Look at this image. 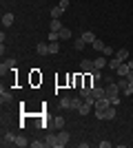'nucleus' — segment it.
<instances>
[{"label": "nucleus", "mask_w": 133, "mask_h": 148, "mask_svg": "<svg viewBox=\"0 0 133 148\" xmlns=\"http://www.w3.org/2000/svg\"><path fill=\"white\" fill-rule=\"evenodd\" d=\"M80 71H84V73H93V71H95L93 60H82V62H80Z\"/></svg>", "instance_id": "nucleus-4"}, {"label": "nucleus", "mask_w": 133, "mask_h": 148, "mask_svg": "<svg viewBox=\"0 0 133 148\" xmlns=\"http://www.w3.org/2000/svg\"><path fill=\"white\" fill-rule=\"evenodd\" d=\"M102 56H107V58H113L115 53H113V49H111V47H104V51H102Z\"/></svg>", "instance_id": "nucleus-31"}, {"label": "nucleus", "mask_w": 133, "mask_h": 148, "mask_svg": "<svg viewBox=\"0 0 133 148\" xmlns=\"http://www.w3.org/2000/svg\"><path fill=\"white\" fill-rule=\"evenodd\" d=\"M118 93H120V86H118L115 82H109V86L104 88V97H107V99H113V97H118Z\"/></svg>", "instance_id": "nucleus-1"}, {"label": "nucleus", "mask_w": 133, "mask_h": 148, "mask_svg": "<svg viewBox=\"0 0 133 148\" xmlns=\"http://www.w3.org/2000/svg\"><path fill=\"white\" fill-rule=\"evenodd\" d=\"M80 36L84 38V42L87 44H93V40H95V36H93V31H82Z\"/></svg>", "instance_id": "nucleus-14"}, {"label": "nucleus", "mask_w": 133, "mask_h": 148, "mask_svg": "<svg viewBox=\"0 0 133 148\" xmlns=\"http://www.w3.org/2000/svg\"><path fill=\"white\" fill-rule=\"evenodd\" d=\"M115 84H118V86H120V91H124V88L129 86V80H127V77H120V80L115 82Z\"/></svg>", "instance_id": "nucleus-26"}, {"label": "nucleus", "mask_w": 133, "mask_h": 148, "mask_svg": "<svg viewBox=\"0 0 133 148\" xmlns=\"http://www.w3.org/2000/svg\"><path fill=\"white\" fill-rule=\"evenodd\" d=\"M129 71H131V69H129V64H127V62H122L120 66H118V71H115V73L120 75V77H127V75H129Z\"/></svg>", "instance_id": "nucleus-7"}, {"label": "nucleus", "mask_w": 133, "mask_h": 148, "mask_svg": "<svg viewBox=\"0 0 133 148\" xmlns=\"http://www.w3.org/2000/svg\"><path fill=\"white\" fill-rule=\"evenodd\" d=\"M36 51H38L40 56H47V53H49V42H38Z\"/></svg>", "instance_id": "nucleus-13"}, {"label": "nucleus", "mask_w": 133, "mask_h": 148, "mask_svg": "<svg viewBox=\"0 0 133 148\" xmlns=\"http://www.w3.org/2000/svg\"><path fill=\"white\" fill-rule=\"evenodd\" d=\"M53 124L58 126V130H62V128H64V119H62V117H56V119H53Z\"/></svg>", "instance_id": "nucleus-30"}, {"label": "nucleus", "mask_w": 133, "mask_h": 148, "mask_svg": "<svg viewBox=\"0 0 133 148\" xmlns=\"http://www.w3.org/2000/svg\"><path fill=\"white\" fill-rule=\"evenodd\" d=\"M60 29H62L60 18H51V31H60Z\"/></svg>", "instance_id": "nucleus-21"}, {"label": "nucleus", "mask_w": 133, "mask_h": 148, "mask_svg": "<svg viewBox=\"0 0 133 148\" xmlns=\"http://www.w3.org/2000/svg\"><path fill=\"white\" fill-rule=\"evenodd\" d=\"M73 47H76V51H82L84 47H87V42H84V38H82V36H78V38H76V42H73Z\"/></svg>", "instance_id": "nucleus-16"}, {"label": "nucleus", "mask_w": 133, "mask_h": 148, "mask_svg": "<svg viewBox=\"0 0 133 148\" xmlns=\"http://www.w3.org/2000/svg\"><path fill=\"white\" fill-rule=\"evenodd\" d=\"M127 64H129V69H133V58H131V60L127 62Z\"/></svg>", "instance_id": "nucleus-36"}, {"label": "nucleus", "mask_w": 133, "mask_h": 148, "mask_svg": "<svg viewBox=\"0 0 133 148\" xmlns=\"http://www.w3.org/2000/svg\"><path fill=\"white\" fill-rule=\"evenodd\" d=\"M127 80H129V82H133V69H131V71H129V75H127Z\"/></svg>", "instance_id": "nucleus-35"}, {"label": "nucleus", "mask_w": 133, "mask_h": 148, "mask_svg": "<svg viewBox=\"0 0 133 148\" xmlns=\"http://www.w3.org/2000/svg\"><path fill=\"white\" fill-rule=\"evenodd\" d=\"M58 36H60V40H69V38H71V31L67 29V27H62V29L58 31Z\"/></svg>", "instance_id": "nucleus-20"}, {"label": "nucleus", "mask_w": 133, "mask_h": 148, "mask_svg": "<svg viewBox=\"0 0 133 148\" xmlns=\"http://www.w3.org/2000/svg\"><path fill=\"white\" fill-rule=\"evenodd\" d=\"M115 115H118V113H115V106L111 104L107 111H104V119H115Z\"/></svg>", "instance_id": "nucleus-15"}, {"label": "nucleus", "mask_w": 133, "mask_h": 148, "mask_svg": "<svg viewBox=\"0 0 133 148\" xmlns=\"http://www.w3.org/2000/svg\"><path fill=\"white\" fill-rule=\"evenodd\" d=\"M115 58H118V60H122V62H127V60H129V51H127V49L115 51Z\"/></svg>", "instance_id": "nucleus-18"}, {"label": "nucleus", "mask_w": 133, "mask_h": 148, "mask_svg": "<svg viewBox=\"0 0 133 148\" xmlns=\"http://www.w3.org/2000/svg\"><path fill=\"white\" fill-rule=\"evenodd\" d=\"M58 7H62L64 11H67V9H69V0H60V2H58Z\"/></svg>", "instance_id": "nucleus-34"}, {"label": "nucleus", "mask_w": 133, "mask_h": 148, "mask_svg": "<svg viewBox=\"0 0 133 148\" xmlns=\"http://www.w3.org/2000/svg\"><path fill=\"white\" fill-rule=\"evenodd\" d=\"M78 113H80V115H89V113H91V104H87V102H84V104L78 108Z\"/></svg>", "instance_id": "nucleus-24"}, {"label": "nucleus", "mask_w": 133, "mask_h": 148, "mask_svg": "<svg viewBox=\"0 0 133 148\" xmlns=\"http://www.w3.org/2000/svg\"><path fill=\"white\" fill-rule=\"evenodd\" d=\"M91 77H93V82H95V84H98V82L102 80V73H100V69H95L93 73H91Z\"/></svg>", "instance_id": "nucleus-29"}, {"label": "nucleus", "mask_w": 133, "mask_h": 148, "mask_svg": "<svg viewBox=\"0 0 133 148\" xmlns=\"http://www.w3.org/2000/svg\"><path fill=\"white\" fill-rule=\"evenodd\" d=\"M91 95H93L95 99H102V97H104V88H100V86H95V84H93V86H91Z\"/></svg>", "instance_id": "nucleus-10"}, {"label": "nucleus", "mask_w": 133, "mask_h": 148, "mask_svg": "<svg viewBox=\"0 0 133 148\" xmlns=\"http://www.w3.org/2000/svg\"><path fill=\"white\" fill-rule=\"evenodd\" d=\"M31 146L33 148H44V146H47V142H40V139H38V142H31Z\"/></svg>", "instance_id": "nucleus-33"}, {"label": "nucleus", "mask_w": 133, "mask_h": 148, "mask_svg": "<svg viewBox=\"0 0 133 148\" xmlns=\"http://www.w3.org/2000/svg\"><path fill=\"white\" fill-rule=\"evenodd\" d=\"M29 144H31V142H29L25 135H16V146H18V148H25V146H29Z\"/></svg>", "instance_id": "nucleus-11"}, {"label": "nucleus", "mask_w": 133, "mask_h": 148, "mask_svg": "<svg viewBox=\"0 0 133 148\" xmlns=\"http://www.w3.org/2000/svg\"><path fill=\"white\" fill-rule=\"evenodd\" d=\"M60 108H71V97H60Z\"/></svg>", "instance_id": "nucleus-23"}, {"label": "nucleus", "mask_w": 133, "mask_h": 148, "mask_svg": "<svg viewBox=\"0 0 133 148\" xmlns=\"http://www.w3.org/2000/svg\"><path fill=\"white\" fill-rule=\"evenodd\" d=\"M0 99H2V104H5V102H11L13 95H11L9 91H5V88H2V91H0Z\"/></svg>", "instance_id": "nucleus-19"}, {"label": "nucleus", "mask_w": 133, "mask_h": 148, "mask_svg": "<svg viewBox=\"0 0 133 148\" xmlns=\"http://www.w3.org/2000/svg\"><path fill=\"white\" fill-rule=\"evenodd\" d=\"M13 20H16V16H13V13H2V27H11Z\"/></svg>", "instance_id": "nucleus-8"}, {"label": "nucleus", "mask_w": 133, "mask_h": 148, "mask_svg": "<svg viewBox=\"0 0 133 148\" xmlns=\"http://www.w3.org/2000/svg\"><path fill=\"white\" fill-rule=\"evenodd\" d=\"M62 13H64L62 7H53V9H51V18H60Z\"/></svg>", "instance_id": "nucleus-25"}, {"label": "nucleus", "mask_w": 133, "mask_h": 148, "mask_svg": "<svg viewBox=\"0 0 133 148\" xmlns=\"http://www.w3.org/2000/svg\"><path fill=\"white\" fill-rule=\"evenodd\" d=\"M47 146H51V148H58V135H47Z\"/></svg>", "instance_id": "nucleus-17"}, {"label": "nucleus", "mask_w": 133, "mask_h": 148, "mask_svg": "<svg viewBox=\"0 0 133 148\" xmlns=\"http://www.w3.org/2000/svg\"><path fill=\"white\" fill-rule=\"evenodd\" d=\"M122 93H124L127 97H129V95H133V82H129V86L124 88V91H122Z\"/></svg>", "instance_id": "nucleus-32"}, {"label": "nucleus", "mask_w": 133, "mask_h": 148, "mask_svg": "<svg viewBox=\"0 0 133 148\" xmlns=\"http://www.w3.org/2000/svg\"><path fill=\"white\" fill-rule=\"evenodd\" d=\"M120 64H122V60H118V58H109V62H107V66L109 69H111V71H118V66H120Z\"/></svg>", "instance_id": "nucleus-9"}, {"label": "nucleus", "mask_w": 133, "mask_h": 148, "mask_svg": "<svg viewBox=\"0 0 133 148\" xmlns=\"http://www.w3.org/2000/svg\"><path fill=\"white\" fill-rule=\"evenodd\" d=\"M107 62H109L107 56H98V58L93 60V64H95V69H104V66H107Z\"/></svg>", "instance_id": "nucleus-6"}, {"label": "nucleus", "mask_w": 133, "mask_h": 148, "mask_svg": "<svg viewBox=\"0 0 133 148\" xmlns=\"http://www.w3.org/2000/svg\"><path fill=\"white\" fill-rule=\"evenodd\" d=\"M47 40H49V42H56V40H60V36H58V31H49V36H47Z\"/></svg>", "instance_id": "nucleus-28"}, {"label": "nucleus", "mask_w": 133, "mask_h": 148, "mask_svg": "<svg viewBox=\"0 0 133 148\" xmlns=\"http://www.w3.org/2000/svg\"><path fill=\"white\" fill-rule=\"evenodd\" d=\"M2 148H7V146H16V135H13V133H5V135H2Z\"/></svg>", "instance_id": "nucleus-3"}, {"label": "nucleus", "mask_w": 133, "mask_h": 148, "mask_svg": "<svg viewBox=\"0 0 133 148\" xmlns=\"http://www.w3.org/2000/svg\"><path fill=\"white\" fill-rule=\"evenodd\" d=\"M104 47H107V44L102 42L100 38H95V40H93V49H95V51H100V53H102V51H104Z\"/></svg>", "instance_id": "nucleus-22"}, {"label": "nucleus", "mask_w": 133, "mask_h": 148, "mask_svg": "<svg viewBox=\"0 0 133 148\" xmlns=\"http://www.w3.org/2000/svg\"><path fill=\"white\" fill-rule=\"evenodd\" d=\"M60 51V44H58V40L56 42H49V53H58Z\"/></svg>", "instance_id": "nucleus-27"}, {"label": "nucleus", "mask_w": 133, "mask_h": 148, "mask_svg": "<svg viewBox=\"0 0 133 148\" xmlns=\"http://www.w3.org/2000/svg\"><path fill=\"white\" fill-rule=\"evenodd\" d=\"M16 58H9V60H5L2 64H0V73L5 75V73H9V71H16Z\"/></svg>", "instance_id": "nucleus-2"}, {"label": "nucleus", "mask_w": 133, "mask_h": 148, "mask_svg": "<svg viewBox=\"0 0 133 148\" xmlns=\"http://www.w3.org/2000/svg\"><path fill=\"white\" fill-rule=\"evenodd\" d=\"M82 104H84V97H82V95H78V97H71V108H76V111H78V108H80Z\"/></svg>", "instance_id": "nucleus-12"}, {"label": "nucleus", "mask_w": 133, "mask_h": 148, "mask_svg": "<svg viewBox=\"0 0 133 148\" xmlns=\"http://www.w3.org/2000/svg\"><path fill=\"white\" fill-rule=\"evenodd\" d=\"M69 144V133L67 130H58V148H62Z\"/></svg>", "instance_id": "nucleus-5"}]
</instances>
